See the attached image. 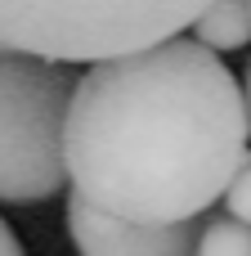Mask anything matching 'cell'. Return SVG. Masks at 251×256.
Returning <instances> with one entry per match:
<instances>
[{
    "label": "cell",
    "instance_id": "obj_1",
    "mask_svg": "<svg viewBox=\"0 0 251 256\" xmlns=\"http://www.w3.org/2000/svg\"><path fill=\"white\" fill-rule=\"evenodd\" d=\"M251 162L247 99L193 36L85 63L63 122L67 189L90 207L175 225L198 220Z\"/></svg>",
    "mask_w": 251,
    "mask_h": 256
},
{
    "label": "cell",
    "instance_id": "obj_2",
    "mask_svg": "<svg viewBox=\"0 0 251 256\" xmlns=\"http://www.w3.org/2000/svg\"><path fill=\"white\" fill-rule=\"evenodd\" d=\"M211 0H0V50L94 63L193 27Z\"/></svg>",
    "mask_w": 251,
    "mask_h": 256
},
{
    "label": "cell",
    "instance_id": "obj_3",
    "mask_svg": "<svg viewBox=\"0 0 251 256\" xmlns=\"http://www.w3.org/2000/svg\"><path fill=\"white\" fill-rule=\"evenodd\" d=\"M72 63L0 50V202L36 207L67 189L63 122Z\"/></svg>",
    "mask_w": 251,
    "mask_h": 256
},
{
    "label": "cell",
    "instance_id": "obj_4",
    "mask_svg": "<svg viewBox=\"0 0 251 256\" xmlns=\"http://www.w3.org/2000/svg\"><path fill=\"white\" fill-rule=\"evenodd\" d=\"M198 234L202 216L175 225H139L67 194V238L76 256H198Z\"/></svg>",
    "mask_w": 251,
    "mask_h": 256
},
{
    "label": "cell",
    "instance_id": "obj_5",
    "mask_svg": "<svg viewBox=\"0 0 251 256\" xmlns=\"http://www.w3.org/2000/svg\"><path fill=\"white\" fill-rule=\"evenodd\" d=\"M193 40L229 54V50H247L251 45V4L247 0H211L198 18H193Z\"/></svg>",
    "mask_w": 251,
    "mask_h": 256
},
{
    "label": "cell",
    "instance_id": "obj_6",
    "mask_svg": "<svg viewBox=\"0 0 251 256\" xmlns=\"http://www.w3.org/2000/svg\"><path fill=\"white\" fill-rule=\"evenodd\" d=\"M198 256H251V225L234 216H216L198 234Z\"/></svg>",
    "mask_w": 251,
    "mask_h": 256
},
{
    "label": "cell",
    "instance_id": "obj_7",
    "mask_svg": "<svg viewBox=\"0 0 251 256\" xmlns=\"http://www.w3.org/2000/svg\"><path fill=\"white\" fill-rule=\"evenodd\" d=\"M225 212H229L234 220L251 225V162L229 180V189H225Z\"/></svg>",
    "mask_w": 251,
    "mask_h": 256
},
{
    "label": "cell",
    "instance_id": "obj_8",
    "mask_svg": "<svg viewBox=\"0 0 251 256\" xmlns=\"http://www.w3.org/2000/svg\"><path fill=\"white\" fill-rule=\"evenodd\" d=\"M0 256H27V252H22V243H18V234L9 230L4 216H0Z\"/></svg>",
    "mask_w": 251,
    "mask_h": 256
},
{
    "label": "cell",
    "instance_id": "obj_9",
    "mask_svg": "<svg viewBox=\"0 0 251 256\" xmlns=\"http://www.w3.org/2000/svg\"><path fill=\"white\" fill-rule=\"evenodd\" d=\"M243 99H247V126H251V63H247V81H243Z\"/></svg>",
    "mask_w": 251,
    "mask_h": 256
},
{
    "label": "cell",
    "instance_id": "obj_10",
    "mask_svg": "<svg viewBox=\"0 0 251 256\" xmlns=\"http://www.w3.org/2000/svg\"><path fill=\"white\" fill-rule=\"evenodd\" d=\"M247 4H251V0H247Z\"/></svg>",
    "mask_w": 251,
    "mask_h": 256
}]
</instances>
